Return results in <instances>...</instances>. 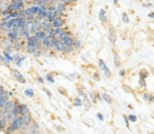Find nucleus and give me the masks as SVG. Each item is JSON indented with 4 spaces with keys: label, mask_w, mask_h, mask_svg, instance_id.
<instances>
[{
    "label": "nucleus",
    "mask_w": 154,
    "mask_h": 134,
    "mask_svg": "<svg viewBox=\"0 0 154 134\" xmlns=\"http://www.w3.org/2000/svg\"><path fill=\"white\" fill-rule=\"evenodd\" d=\"M128 117H129V120H130L131 122H136V121H137V117H136L135 115H129Z\"/></svg>",
    "instance_id": "nucleus-30"
},
{
    "label": "nucleus",
    "mask_w": 154,
    "mask_h": 134,
    "mask_svg": "<svg viewBox=\"0 0 154 134\" xmlns=\"http://www.w3.org/2000/svg\"><path fill=\"white\" fill-rule=\"evenodd\" d=\"M96 116H97V120H100V121H103V115H102V113H100V112H99Z\"/></svg>",
    "instance_id": "nucleus-36"
},
{
    "label": "nucleus",
    "mask_w": 154,
    "mask_h": 134,
    "mask_svg": "<svg viewBox=\"0 0 154 134\" xmlns=\"http://www.w3.org/2000/svg\"><path fill=\"white\" fill-rule=\"evenodd\" d=\"M37 132H40V127H38V124L36 123V122H32L31 124H30V127H29V129H28V132L26 133H37Z\"/></svg>",
    "instance_id": "nucleus-12"
},
{
    "label": "nucleus",
    "mask_w": 154,
    "mask_h": 134,
    "mask_svg": "<svg viewBox=\"0 0 154 134\" xmlns=\"http://www.w3.org/2000/svg\"><path fill=\"white\" fill-rule=\"evenodd\" d=\"M10 100V98L7 97V92L6 93H4L2 95H0V109H2L5 105H6V103Z\"/></svg>",
    "instance_id": "nucleus-13"
},
{
    "label": "nucleus",
    "mask_w": 154,
    "mask_h": 134,
    "mask_svg": "<svg viewBox=\"0 0 154 134\" xmlns=\"http://www.w3.org/2000/svg\"><path fill=\"white\" fill-rule=\"evenodd\" d=\"M78 93H79V95H82V97H85V94H84V92L81 89V88H78Z\"/></svg>",
    "instance_id": "nucleus-40"
},
{
    "label": "nucleus",
    "mask_w": 154,
    "mask_h": 134,
    "mask_svg": "<svg viewBox=\"0 0 154 134\" xmlns=\"http://www.w3.org/2000/svg\"><path fill=\"white\" fill-rule=\"evenodd\" d=\"M113 62H114V65L117 66V68H120V58H119V56H118V53L113 49Z\"/></svg>",
    "instance_id": "nucleus-17"
},
{
    "label": "nucleus",
    "mask_w": 154,
    "mask_h": 134,
    "mask_svg": "<svg viewBox=\"0 0 154 134\" xmlns=\"http://www.w3.org/2000/svg\"><path fill=\"white\" fill-rule=\"evenodd\" d=\"M47 13H48V7L47 6H40V10H38V13H37V18H47Z\"/></svg>",
    "instance_id": "nucleus-8"
},
{
    "label": "nucleus",
    "mask_w": 154,
    "mask_h": 134,
    "mask_svg": "<svg viewBox=\"0 0 154 134\" xmlns=\"http://www.w3.org/2000/svg\"><path fill=\"white\" fill-rule=\"evenodd\" d=\"M140 85H141L142 88H144V87H146V81H144L143 78H140Z\"/></svg>",
    "instance_id": "nucleus-33"
},
{
    "label": "nucleus",
    "mask_w": 154,
    "mask_h": 134,
    "mask_svg": "<svg viewBox=\"0 0 154 134\" xmlns=\"http://www.w3.org/2000/svg\"><path fill=\"white\" fill-rule=\"evenodd\" d=\"M138 75H140V78H143V80H146V78H147V76H148V72H147L146 70H141Z\"/></svg>",
    "instance_id": "nucleus-28"
},
{
    "label": "nucleus",
    "mask_w": 154,
    "mask_h": 134,
    "mask_svg": "<svg viewBox=\"0 0 154 134\" xmlns=\"http://www.w3.org/2000/svg\"><path fill=\"white\" fill-rule=\"evenodd\" d=\"M46 80L48 82H51V83H54V75L53 74H47L46 75Z\"/></svg>",
    "instance_id": "nucleus-27"
},
{
    "label": "nucleus",
    "mask_w": 154,
    "mask_h": 134,
    "mask_svg": "<svg viewBox=\"0 0 154 134\" xmlns=\"http://www.w3.org/2000/svg\"><path fill=\"white\" fill-rule=\"evenodd\" d=\"M24 134H29V133H24Z\"/></svg>",
    "instance_id": "nucleus-47"
},
{
    "label": "nucleus",
    "mask_w": 154,
    "mask_h": 134,
    "mask_svg": "<svg viewBox=\"0 0 154 134\" xmlns=\"http://www.w3.org/2000/svg\"><path fill=\"white\" fill-rule=\"evenodd\" d=\"M52 25H53V28L64 27V25H65V19H63V17H55V18L52 21Z\"/></svg>",
    "instance_id": "nucleus-7"
},
{
    "label": "nucleus",
    "mask_w": 154,
    "mask_h": 134,
    "mask_svg": "<svg viewBox=\"0 0 154 134\" xmlns=\"http://www.w3.org/2000/svg\"><path fill=\"white\" fill-rule=\"evenodd\" d=\"M25 60V56H18V54H13V63L18 66L22 65V63Z\"/></svg>",
    "instance_id": "nucleus-9"
},
{
    "label": "nucleus",
    "mask_w": 154,
    "mask_h": 134,
    "mask_svg": "<svg viewBox=\"0 0 154 134\" xmlns=\"http://www.w3.org/2000/svg\"><path fill=\"white\" fill-rule=\"evenodd\" d=\"M82 105H83L82 99H81L79 97H76V98L73 99V106H82Z\"/></svg>",
    "instance_id": "nucleus-24"
},
{
    "label": "nucleus",
    "mask_w": 154,
    "mask_h": 134,
    "mask_svg": "<svg viewBox=\"0 0 154 134\" xmlns=\"http://www.w3.org/2000/svg\"><path fill=\"white\" fill-rule=\"evenodd\" d=\"M43 91H45V92H46V94H47V95H48V97H51V95H52V94H51V92H49V91H48V89H47V88H45V87H43Z\"/></svg>",
    "instance_id": "nucleus-39"
},
{
    "label": "nucleus",
    "mask_w": 154,
    "mask_h": 134,
    "mask_svg": "<svg viewBox=\"0 0 154 134\" xmlns=\"http://www.w3.org/2000/svg\"><path fill=\"white\" fill-rule=\"evenodd\" d=\"M14 103H16V100H8L7 103H6V105L2 107L6 112H8V111H11L12 109H13V106H14Z\"/></svg>",
    "instance_id": "nucleus-14"
},
{
    "label": "nucleus",
    "mask_w": 154,
    "mask_h": 134,
    "mask_svg": "<svg viewBox=\"0 0 154 134\" xmlns=\"http://www.w3.org/2000/svg\"><path fill=\"white\" fill-rule=\"evenodd\" d=\"M101 97H102V99H103L105 101H107L108 104H112L113 99H112V98H111V97H109L108 94H106V93H102V94H101Z\"/></svg>",
    "instance_id": "nucleus-23"
},
{
    "label": "nucleus",
    "mask_w": 154,
    "mask_h": 134,
    "mask_svg": "<svg viewBox=\"0 0 154 134\" xmlns=\"http://www.w3.org/2000/svg\"><path fill=\"white\" fill-rule=\"evenodd\" d=\"M1 47H2V40L0 39V48H1Z\"/></svg>",
    "instance_id": "nucleus-45"
},
{
    "label": "nucleus",
    "mask_w": 154,
    "mask_h": 134,
    "mask_svg": "<svg viewBox=\"0 0 154 134\" xmlns=\"http://www.w3.org/2000/svg\"><path fill=\"white\" fill-rule=\"evenodd\" d=\"M143 99H144L146 101L153 103V101H154V95L150 94V93H144V94H143Z\"/></svg>",
    "instance_id": "nucleus-21"
},
{
    "label": "nucleus",
    "mask_w": 154,
    "mask_h": 134,
    "mask_svg": "<svg viewBox=\"0 0 154 134\" xmlns=\"http://www.w3.org/2000/svg\"><path fill=\"white\" fill-rule=\"evenodd\" d=\"M124 75H125V70H123V69H122V70L119 71V76H124Z\"/></svg>",
    "instance_id": "nucleus-41"
},
{
    "label": "nucleus",
    "mask_w": 154,
    "mask_h": 134,
    "mask_svg": "<svg viewBox=\"0 0 154 134\" xmlns=\"http://www.w3.org/2000/svg\"><path fill=\"white\" fill-rule=\"evenodd\" d=\"M8 124H10V122H8V120H7L6 116L2 117V118H0V129H4V130H5Z\"/></svg>",
    "instance_id": "nucleus-15"
},
{
    "label": "nucleus",
    "mask_w": 154,
    "mask_h": 134,
    "mask_svg": "<svg viewBox=\"0 0 154 134\" xmlns=\"http://www.w3.org/2000/svg\"><path fill=\"white\" fill-rule=\"evenodd\" d=\"M1 31H2V30H1V28H0V34H1Z\"/></svg>",
    "instance_id": "nucleus-46"
},
{
    "label": "nucleus",
    "mask_w": 154,
    "mask_h": 134,
    "mask_svg": "<svg viewBox=\"0 0 154 134\" xmlns=\"http://www.w3.org/2000/svg\"><path fill=\"white\" fill-rule=\"evenodd\" d=\"M153 5H152V2H144L143 4V7H147V8H149V7H152Z\"/></svg>",
    "instance_id": "nucleus-34"
},
{
    "label": "nucleus",
    "mask_w": 154,
    "mask_h": 134,
    "mask_svg": "<svg viewBox=\"0 0 154 134\" xmlns=\"http://www.w3.org/2000/svg\"><path fill=\"white\" fill-rule=\"evenodd\" d=\"M20 128H22V116L19 115L18 117H16V118L7 126L6 132H7L8 134H14L16 132L20 130Z\"/></svg>",
    "instance_id": "nucleus-2"
},
{
    "label": "nucleus",
    "mask_w": 154,
    "mask_h": 134,
    "mask_svg": "<svg viewBox=\"0 0 154 134\" xmlns=\"http://www.w3.org/2000/svg\"><path fill=\"white\" fill-rule=\"evenodd\" d=\"M4 93H6V91H5V88L2 86H0V95H2Z\"/></svg>",
    "instance_id": "nucleus-38"
},
{
    "label": "nucleus",
    "mask_w": 154,
    "mask_h": 134,
    "mask_svg": "<svg viewBox=\"0 0 154 134\" xmlns=\"http://www.w3.org/2000/svg\"><path fill=\"white\" fill-rule=\"evenodd\" d=\"M75 2H77V0H69V5H72Z\"/></svg>",
    "instance_id": "nucleus-43"
},
{
    "label": "nucleus",
    "mask_w": 154,
    "mask_h": 134,
    "mask_svg": "<svg viewBox=\"0 0 154 134\" xmlns=\"http://www.w3.org/2000/svg\"><path fill=\"white\" fill-rule=\"evenodd\" d=\"M31 1H34V0H31Z\"/></svg>",
    "instance_id": "nucleus-48"
},
{
    "label": "nucleus",
    "mask_w": 154,
    "mask_h": 134,
    "mask_svg": "<svg viewBox=\"0 0 154 134\" xmlns=\"http://www.w3.org/2000/svg\"><path fill=\"white\" fill-rule=\"evenodd\" d=\"M55 17H57V16H55V12H53V11H48V13H47V21L52 22Z\"/></svg>",
    "instance_id": "nucleus-25"
},
{
    "label": "nucleus",
    "mask_w": 154,
    "mask_h": 134,
    "mask_svg": "<svg viewBox=\"0 0 154 134\" xmlns=\"http://www.w3.org/2000/svg\"><path fill=\"white\" fill-rule=\"evenodd\" d=\"M99 68L101 69V71L105 74V76L107 77V78H111L112 77V72H111V70L108 69V66L106 65V63L102 60V59H99Z\"/></svg>",
    "instance_id": "nucleus-4"
},
{
    "label": "nucleus",
    "mask_w": 154,
    "mask_h": 134,
    "mask_svg": "<svg viewBox=\"0 0 154 134\" xmlns=\"http://www.w3.org/2000/svg\"><path fill=\"white\" fill-rule=\"evenodd\" d=\"M59 92H60L61 94H64V95H67V92H66V91H65L64 88H61V87L59 88Z\"/></svg>",
    "instance_id": "nucleus-35"
},
{
    "label": "nucleus",
    "mask_w": 154,
    "mask_h": 134,
    "mask_svg": "<svg viewBox=\"0 0 154 134\" xmlns=\"http://www.w3.org/2000/svg\"><path fill=\"white\" fill-rule=\"evenodd\" d=\"M24 94L28 97V98H32L34 97V89L32 88H26V89H24Z\"/></svg>",
    "instance_id": "nucleus-22"
},
{
    "label": "nucleus",
    "mask_w": 154,
    "mask_h": 134,
    "mask_svg": "<svg viewBox=\"0 0 154 134\" xmlns=\"http://www.w3.org/2000/svg\"><path fill=\"white\" fill-rule=\"evenodd\" d=\"M122 19H123L124 23H129V22H130V18H129V16H128L126 12H123V13H122Z\"/></svg>",
    "instance_id": "nucleus-26"
},
{
    "label": "nucleus",
    "mask_w": 154,
    "mask_h": 134,
    "mask_svg": "<svg viewBox=\"0 0 154 134\" xmlns=\"http://www.w3.org/2000/svg\"><path fill=\"white\" fill-rule=\"evenodd\" d=\"M113 4H114L116 6H118V4H119V0H113Z\"/></svg>",
    "instance_id": "nucleus-44"
},
{
    "label": "nucleus",
    "mask_w": 154,
    "mask_h": 134,
    "mask_svg": "<svg viewBox=\"0 0 154 134\" xmlns=\"http://www.w3.org/2000/svg\"><path fill=\"white\" fill-rule=\"evenodd\" d=\"M73 49H75V52H77V51H79L81 48H82V43H81V41L78 40V39H75V42H73Z\"/></svg>",
    "instance_id": "nucleus-19"
},
{
    "label": "nucleus",
    "mask_w": 154,
    "mask_h": 134,
    "mask_svg": "<svg viewBox=\"0 0 154 134\" xmlns=\"http://www.w3.org/2000/svg\"><path fill=\"white\" fill-rule=\"evenodd\" d=\"M36 80H37L40 83H43V78H42L41 76H38V75H37V76H36Z\"/></svg>",
    "instance_id": "nucleus-37"
},
{
    "label": "nucleus",
    "mask_w": 154,
    "mask_h": 134,
    "mask_svg": "<svg viewBox=\"0 0 154 134\" xmlns=\"http://www.w3.org/2000/svg\"><path fill=\"white\" fill-rule=\"evenodd\" d=\"M123 89L125 92H128V93H134V91L131 88H129V86H126V85H123Z\"/></svg>",
    "instance_id": "nucleus-29"
},
{
    "label": "nucleus",
    "mask_w": 154,
    "mask_h": 134,
    "mask_svg": "<svg viewBox=\"0 0 154 134\" xmlns=\"http://www.w3.org/2000/svg\"><path fill=\"white\" fill-rule=\"evenodd\" d=\"M99 19H100V22L103 23V24L107 22V13H106V10H105V8H101V10L99 11Z\"/></svg>",
    "instance_id": "nucleus-10"
},
{
    "label": "nucleus",
    "mask_w": 154,
    "mask_h": 134,
    "mask_svg": "<svg viewBox=\"0 0 154 134\" xmlns=\"http://www.w3.org/2000/svg\"><path fill=\"white\" fill-rule=\"evenodd\" d=\"M11 4V0H0V12L6 10Z\"/></svg>",
    "instance_id": "nucleus-16"
},
{
    "label": "nucleus",
    "mask_w": 154,
    "mask_h": 134,
    "mask_svg": "<svg viewBox=\"0 0 154 134\" xmlns=\"http://www.w3.org/2000/svg\"><path fill=\"white\" fill-rule=\"evenodd\" d=\"M34 35H35V36H36V37H37L40 41H42L43 39H46V37H47V35H48V34H47V33H46L43 29H40V30H37V31H36Z\"/></svg>",
    "instance_id": "nucleus-11"
},
{
    "label": "nucleus",
    "mask_w": 154,
    "mask_h": 134,
    "mask_svg": "<svg viewBox=\"0 0 154 134\" xmlns=\"http://www.w3.org/2000/svg\"><path fill=\"white\" fill-rule=\"evenodd\" d=\"M11 71H12V75H13V77H14V80H17V81L20 82V83H25V82H26V80L24 78V76H23L17 69H11Z\"/></svg>",
    "instance_id": "nucleus-6"
},
{
    "label": "nucleus",
    "mask_w": 154,
    "mask_h": 134,
    "mask_svg": "<svg viewBox=\"0 0 154 134\" xmlns=\"http://www.w3.org/2000/svg\"><path fill=\"white\" fill-rule=\"evenodd\" d=\"M30 113V110L26 104H20V115H28Z\"/></svg>",
    "instance_id": "nucleus-18"
},
{
    "label": "nucleus",
    "mask_w": 154,
    "mask_h": 134,
    "mask_svg": "<svg viewBox=\"0 0 154 134\" xmlns=\"http://www.w3.org/2000/svg\"><path fill=\"white\" fill-rule=\"evenodd\" d=\"M123 118H124V121H125V124H126V127L129 128V127H130V124H129V117H128L126 115H124V116H123Z\"/></svg>",
    "instance_id": "nucleus-32"
},
{
    "label": "nucleus",
    "mask_w": 154,
    "mask_h": 134,
    "mask_svg": "<svg viewBox=\"0 0 154 134\" xmlns=\"http://www.w3.org/2000/svg\"><path fill=\"white\" fill-rule=\"evenodd\" d=\"M22 116V128H20V132H28V129H29V127H30V124L34 122V120H32V116L30 115V113H28V115H20Z\"/></svg>",
    "instance_id": "nucleus-3"
},
{
    "label": "nucleus",
    "mask_w": 154,
    "mask_h": 134,
    "mask_svg": "<svg viewBox=\"0 0 154 134\" xmlns=\"http://www.w3.org/2000/svg\"><path fill=\"white\" fill-rule=\"evenodd\" d=\"M25 49L28 53L34 54L35 52L42 49V41H40L35 35H30L25 40Z\"/></svg>",
    "instance_id": "nucleus-1"
},
{
    "label": "nucleus",
    "mask_w": 154,
    "mask_h": 134,
    "mask_svg": "<svg viewBox=\"0 0 154 134\" xmlns=\"http://www.w3.org/2000/svg\"><path fill=\"white\" fill-rule=\"evenodd\" d=\"M108 40H109V42H111L113 46L116 45L117 34H116V30H114V28H113L112 25H109V28H108Z\"/></svg>",
    "instance_id": "nucleus-5"
},
{
    "label": "nucleus",
    "mask_w": 154,
    "mask_h": 134,
    "mask_svg": "<svg viewBox=\"0 0 154 134\" xmlns=\"http://www.w3.org/2000/svg\"><path fill=\"white\" fill-rule=\"evenodd\" d=\"M93 78H94L95 81H99V80H100V75H99V72H97V71H96V72H94Z\"/></svg>",
    "instance_id": "nucleus-31"
},
{
    "label": "nucleus",
    "mask_w": 154,
    "mask_h": 134,
    "mask_svg": "<svg viewBox=\"0 0 154 134\" xmlns=\"http://www.w3.org/2000/svg\"><path fill=\"white\" fill-rule=\"evenodd\" d=\"M13 48H14L16 51H20V49H23V41H22V40L16 41V42L13 43Z\"/></svg>",
    "instance_id": "nucleus-20"
},
{
    "label": "nucleus",
    "mask_w": 154,
    "mask_h": 134,
    "mask_svg": "<svg viewBox=\"0 0 154 134\" xmlns=\"http://www.w3.org/2000/svg\"><path fill=\"white\" fill-rule=\"evenodd\" d=\"M148 17H149V18H154V12H149V13H148Z\"/></svg>",
    "instance_id": "nucleus-42"
}]
</instances>
